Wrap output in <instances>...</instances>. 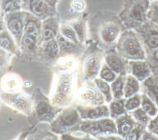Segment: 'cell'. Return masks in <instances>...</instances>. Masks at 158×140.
I'll list each match as a JSON object with an SVG mask.
<instances>
[{
	"instance_id": "obj_1",
	"label": "cell",
	"mask_w": 158,
	"mask_h": 140,
	"mask_svg": "<svg viewBox=\"0 0 158 140\" xmlns=\"http://www.w3.org/2000/svg\"><path fill=\"white\" fill-rule=\"evenodd\" d=\"M73 75L67 72L57 76V80L51 96V103L54 106L66 107L73 98Z\"/></svg>"
},
{
	"instance_id": "obj_2",
	"label": "cell",
	"mask_w": 158,
	"mask_h": 140,
	"mask_svg": "<svg viewBox=\"0 0 158 140\" xmlns=\"http://www.w3.org/2000/svg\"><path fill=\"white\" fill-rule=\"evenodd\" d=\"M80 128L83 132L96 137L117 133L116 124L110 118L85 120L80 123Z\"/></svg>"
},
{
	"instance_id": "obj_3",
	"label": "cell",
	"mask_w": 158,
	"mask_h": 140,
	"mask_svg": "<svg viewBox=\"0 0 158 140\" xmlns=\"http://www.w3.org/2000/svg\"><path fill=\"white\" fill-rule=\"evenodd\" d=\"M80 118L77 109H66L62 111L52 122V130L56 133H62V131L77 125Z\"/></svg>"
},
{
	"instance_id": "obj_4",
	"label": "cell",
	"mask_w": 158,
	"mask_h": 140,
	"mask_svg": "<svg viewBox=\"0 0 158 140\" xmlns=\"http://www.w3.org/2000/svg\"><path fill=\"white\" fill-rule=\"evenodd\" d=\"M78 99L88 106L102 105L104 102L102 94L92 84L83 86L78 91Z\"/></svg>"
},
{
	"instance_id": "obj_5",
	"label": "cell",
	"mask_w": 158,
	"mask_h": 140,
	"mask_svg": "<svg viewBox=\"0 0 158 140\" xmlns=\"http://www.w3.org/2000/svg\"><path fill=\"white\" fill-rule=\"evenodd\" d=\"M1 97L8 105L20 111L26 113H29L31 111V102L27 97L21 94L4 91L1 94Z\"/></svg>"
},
{
	"instance_id": "obj_6",
	"label": "cell",
	"mask_w": 158,
	"mask_h": 140,
	"mask_svg": "<svg viewBox=\"0 0 158 140\" xmlns=\"http://www.w3.org/2000/svg\"><path fill=\"white\" fill-rule=\"evenodd\" d=\"M80 118L86 120H94L107 117L110 115L107 106L102 105L99 106H81L77 109Z\"/></svg>"
},
{
	"instance_id": "obj_7",
	"label": "cell",
	"mask_w": 158,
	"mask_h": 140,
	"mask_svg": "<svg viewBox=\"0 0 158 140\" xmlns=\"http://www.w3.org/2000/svg\"><path fill=\"white\" fill-rule=\"evenodd\" d=\"M135 121L131 115L127 114L120 116L116 120L117 133L124 138L135 128Z\"/></svg>"
},
{
	"instance_id": "obj_8",
	"label": "cell",
	"mask_w": 158,
	"mask_h": 140,
	"mask_svg": "<svg viewBox=\"0 0 158 140\" xmlns=\"http://www.w3.org/2000/svg\"><path fill=\"white\" fill-rule=\"evenodd\" d=\"M54 109L52 105L46 101H40L35 106V113L40 120H51L54 115Z\"/></svg>"
},
{
	"instance_id": "obj_9",
	"label": "cell",
	"mask_w": 158,
	"mask_h": 140,
	"mask_svg": "<svg viewBox=\"0 0 158 140\" xmlns=\"http://www.w3.org/2000/svg\"><path fill=\"white\" fill-rule=\"evenodd\" d=\"M100 59L97 56H91L87 59L84 65V73L86 79H92L98 73L100 68Z\"/></svg>"
},
{
	"instance_id": "obj_10",
	"label": "cell",
	"mask_w": 158,
	"mask_h": 140,
	"mask_svg": "<svg viewBox=\"0 0 158 140\" xmlns=\"http://www.w3.org/2000/svg\"><path fill=\"white\" fill-rule=\"evenodd\" d=\"M123 50L128 55L135 57L143 58V50L139 43L135 38H127L123 43Z\"/></svg>"
},
{
	"instance_id": "obj_11",
	"label": "cell",
	"mask_w": 158,
	"mask_h": 140,
	"mask_svg": "<svg viewBox=\"0 0 158 140\" xmlns=\"http://www.w3.org/2000/svg\"><path fill=\"white\" fill-rule=\"evenodd\" d=\"M7 27L17 40L19 41L21 39L23 32V22L20 17L17 16L11 17L7 22Z\"/></svg>"
},
{
	"instance_id": "obj_12",
	"label": "cell",
	"mask_w": 158,
	"mask_h": 140,
	"mask_svg": "<svg viewBox=\"0 0 158 140\" xmlns=\"http://www.w3.org/2000/svg\"><path fill=\"white\" fill-rule=\"evenodd\" d=\"M2 88L5 92L15 93L20 87L19 78L14 75H8L2 80Z\"/></svg>"
},
{
	"instance_id": "obj_13",
	"label": "cell",
	"mask_w": 158,
	"mask_h": 140,
	"mask_svg": "<svg viewBox=\"0 0 158 140\" xmlns=\"http://www.w3.org/2000/svg\"><path fill=\"white\" fill-rule=\"evenodd\" d=\"M133 75L139 79H143L149 74V70L146 63L143 62H135L131 64Z\"/></svg>"
},
{
	"instance_id": "obj_14",
	"label": "cell",
	"mask_w": 158,
	"mask_h": 140,
	"mask_svg": "<svg viewBox=\"0 0 158 140\" xmlns=\"http://www.w3.org/2000/svg\"><path fill=\"white\" fill-rule=\"evenodd\" d=\"M124 99H116L112 102L109 106V112L112 118H117L125 113Z\"/></svg>"
},
{
	"instance_id": "obj_15",
	"label": "cell",
	"mask_w": 158,
	"mask_h": 140,
	"mask_svg": "<svg viewBox=\"0 0 158 140\" xmlns=\"http://www.w3.org/2000/svg\"><path fill=\"white\" fill-rule=\"evenodd\" d=\"M139 89V84L137 80L129 76L127 78L126 84L123 88V94L125 97H130L135 93H136Z\"/></svg>"
},
{
	"instance_id": "obj_16",
	"label": "cell",
	"mask_w": 158,
	"mask_h": 140,
	"mask_svg": "<svg viewBox=\"0 0 158 140\" xmlns=\"http://www.w3.org/2000/svg\"><path fill=\"white\" fill-rule=\"evenodd\" d=\"M29 6L31 11L38 17L44 15L48 10L46 4L42 1H31Z\"/></svg>"
},
{
	"instance_id": "obj_17",
	"label": "cell",
	"mask_w": 158,
	"mask_h": 140,
	"mask_svg": "<svg viewBox=\"0 0 158 140\" xmlns=\"http://www.w3.org/2000/svg\"><path fill=\"white\" fill-rule=\"evenodd\" d=\"M106 62L109 67L113 71L117 73H121L123 70V65L120 58L114 55H109L106 57Z\"/></svg>"
},
{
	"instance_id": "obj_18",
	"label": "cell",
	"mask_w": 158,
	"mask_h": 140,
	"mask_svg": "<svg viewBox=\"0 0 158 140\" xmlns=\"http://www.w3.org/2000/svg\"><path fill=\"white\" fill-rule=\"evenodd\" d=\"M145 85L147 87L149 96L158 105V83L152 79H149L146 81Z\"/></svg>"
},
{
	"instance_id": "obj_19",
	"label": "cell",
	"mask_w": 158,
	"mask_h": 140,
	"mask_svg": "<svg viewBox=\"0 0 158 140\" xmlns=\"http://www.w3.org/2000/svg\"><path fill=\"white\" fill-rule=\"evenodd\" d=\"M142 107L144 111L150 116H155L157 114L158 111L153 102L145 95L141 97Z\"/></svg>"
},
{
	"instance_id": "obj_20",
	"label": "cell",
	"mask_w": 158,
	"mask_h": 140,
	"mask_svg": "<svg viewBox=\"0 0 158 140\" xmlns=\"http://www.w3.org/2000/svg\"><path fill=\"white\" fill-rule=\"evenodd\" d=\"M60 30L62 35L65 38L72 43H76L78 42L77 36L72 27L69 25H62L60 27Z\"/></svg>"
},
{
	"instance_id": "obj_21",
	"label": "cell",
	"mask_w": 158,
	"mask_h": 140,
	"mask_svg": "<svg viewBox=\"0 0 158 140\" xmlns=\"http://www.w3.org/2000/svg\"><path fill=\"white\" fill-rule=\"evenodd\" d=\"M94 82L98 89L102 94L104 95L106 101L108 102H110L112 100V96L109 84L105 81L98 78L95 79Z\"/></svg>"
},
{
	"instance_id": "obj_22",
	"label": "cell",
	"mask_w": 158,
	"mask_h": 140,
	"mask_svg": "<svg viewBox=\"0 0 158 140\" xmlns=\"http://www.w3.org/2000/svg\"><path fill=\"white\" fill-rule=\"evenodd\" d=\"M0 47L9 51H14L15 48L10 36L6 31L0 33Z\"/></svg>"
},
{
	"instance_id": "obj_23",
	"label": "cell",
	"mask_w": 158,
	"mask_h": 140,
	"mask_svg": "<svg viewBox=\"0 0 158 140\" xmlns=\"http://www.w3.org/2000/svg\"><path fill=\"white\" fill-rule=\"evenodd\" d=\"M59 46L57 41L53 39L49 40L44 46V52L47 56L50 58H54L58 54Z\"/></svg>"
},
{
	"instance_id": "obj_24",
	"label": "cell",
	"mask_w": 158,
	"mask_h": 140,
	"mask_svg": "<svg viewBox=\"0 0 158 140\" xmlns=\"http://www.w3.org/2000/svg\"><path fill=\"white\" fill-rule=\"evenodd\" d=\"M131 114L134 118L138 122V124L141 125H146L150 120V118L148 117V115L141 108H138L133 111Z\"/></svg>"
},
{
	"instance_id": "obj_25",
	"label": "cell",
	"mask_w": 158,
	"mask_h": 140,
	"mask_svg": "<svg viewBox=\"0 0 158 140\" xmlns=\"http://www.w3.org/2000/svg\"><path fill=\"white\" fill-rule=\"evenodd\" d=\"M117 30L113 27H106L101 31V37L106 42H112L116 38Z\"/></svg>"
},
{
	"instance_id": "obj_26",
	"label": "cell",
	"mask_w": 158,
	"mask_h": 140,
	"mask_svg": "<svg viewBox=\"0 0 158 140\" xmlns=\"http://www.w3.org/2000/svg\"><path fill=\"white\" fill-rule=\"evenodd\" d=\"M112 90L115 99H120L123 95V84L121 77L117 78L111 85Z\"/></svg>"
},
{
	"instance_id": "obj_27",
	"label": "cell",
	"mask_w": 158,
	"mask_h": 140,
	"mask_svg": "<svg viewBox=\"0 0 158 140\" xmlns=\"http://www.w3.org/2000/svg\"><path fill=\"white\" fill-rule=\"evenodd\" d=\"M144 126L140 124H138L128 134H127L124 140H139L143 133Z\"/></svg>"
},
{
	"instance_id": "obj_28",
	"label": "cell",
	"mask_w": 158,
	"mask_h": 140,
	"mask_svg": "<svg viewBox=\"0 0 158 140\" xmlns=\"http://www.w3.org/2000/svg\"><path fill=\"white\" fill-rule=\"evenodd\" d=\"M144 12L145 9L144 7L139 4H136L131 9L130 14L133 19L142 21L144 19Z\"/></svg>"
},
{
	"instance_id": "obj_29",
	"label": "cell",
	"mask_w": 158,
	"mask_h": 140,
	"mask_svg": "<svg viewBox=\"0 0 158 140\" xmlns=\"http://www.w3.org/2000/svg\"><path fill=\"white\" fill-rule=\"evenodd\" d=\"M25 35L37 37L39 34L40 29L37 23L32 20L27 22L24 28Z\"/></svg>"
},
{
	"instance_id": "obj_30",
	"label": "cell",
	"mask_w": 158,
	"mask_h": 140,
	"mask_svg": "<svg viewBox=\"0 0 158 140\" xmlns=\"http://www.w3.org/2000/svg\"><path fill=\"white\" fill-rule=\"evenodd\" d=\"M72 28H73L77 38L83 39L86 35V27L85 24L82 21H77L72 24Z\"/></svg>"
},
{
	"instance_id": "obj_31",
	"label": "cell",
	"mask_w": 158,
	"mask_h": 140,
	"mask_svg": "<svg viewBox=\"0 0 158 140\" xmlns=\"http://www.w3.org/2000/svg\"><path fill=\"white\" fill-rule=\"evenodd\" d=\"M77 62L76 60L73 58L67 57L61 59L59 61V66L60 67L65 71L71 70L76 67Z\"/></svg>"
},
{
	"instance_id": "obj_32",
	"label": "cell",
	"mask_w": 158,
	"mask_h": 140,
	"mask_svg": "<svg viewBox=\"0 0 158 140\" xmlns=\"http://www.w3.org/2000/svg\"><path fill=\"white\" fill-rule=\"evenodd\" d=\"M43 36L46 40L53 39V38L56 35V30L54 27V25H44L43 28Z\"/></svg>"
},
{
	"instance_id": "obj_33",
	"label": "cell",
	"mask_w": 158,
	"mask_h": 140,
	"mask_svg": "<svg viewBox=\"0 0 158 140\" xmlns=\"http://www.w3.org/2000/svg\"><path fill=\"white\" fill-rule=\"evenodd\" d=\"M141 98L139 95L136 94L134 96L130 97L125 103V107L128 110H133L139 107L140 104Z\"/></svg>"
},
{
	"instance_id": "obj_34",
	"label": "cell",
	"mask_w": 158,
	"mask_h": 140,
	"mask_svg": "<svg viewBox=\"0 0 158 140\" xmlns=\"http://www.w3.org/2000/svg\"><path fill=\"white\" fill-rule=\"evenodd\" d=\"M36 43V37L25 35L22 38V45L27 49H28V50L33 49L35 47Z\"/></svg>"
},
{
	"instance_id": "obj_35",
	"label": "cell",
	"mask_w": 158,
	"mask_h": 140,
	"mask_svg": "<svg viewBox=\"0 0 158 140\" xmlns=\"http://www.w3.org/2000/svg\"><path fill=\"white\" fill-rule=\"evenodd\" d=\"M101 77L105 81H112L115 78V74L111 69L107 66H104L101 72Z\"/></svg>"
},
{
	"instance_id": "obj_36",
	"label": "cell",
	"mask_w": 158,
	"mask_h": 140,
	"mask_svg": "<svg viewBox=\"0 0 158 140\" xmlns=\"http://www.w3.org/2000/svg\"><path fill=\"white\" fill-rule=\"evenodd\" d=\"M148 127L150 133L158 136V113L157 116L149 121Z\"/></svg>"
},
{
	"instance_id": "obj_37",
	"label": "cell",
	"mask_w": 158,
	"mask_h": 140,
	"mask_svg": "<svg viewBox=\"0 0 158 140\" xmlns=\"http://www.w3.org/2000/svg\"><path fill=\"white\" fill-rule=\"evenodd\" d=\"M86 4L83 1L75 0L72 1L70 3L71 8L76 12H81L85 8Z\"/></svg>"
},
{
	"instance_id": "obj_38",
	"label": "cell",
	"mask_w": 158,
	"mask_h": 140,
	"mask_svg": "<svg viewBox=\"0 0 158 140\" xmlns=\"http://www.w3.org/2000/svg\"><path fill=\"white\" fill-rule=\"evenodd\" d=\"M148 44L151 47H158V34L154 33L151 35L148 39Z\"/></svg>"
},
{
	"instance_id": "obj_39",
	"label": "cell",
	"mask_w": 158,
	"mask_h": 140,
	"mask_svg": "<svg viewBox=\"0 0 158 140\" xmlns=\"http://www.w3.org/2000/svg\"><path fill=\"white\" fill-rule=\"evenodd\" d=\"M8 59V54L6 51L0 47V70L6 64Z\"/></svg>"
},
{
	"instance_id": "obj_40",
	"label": "cell",
	"mask_w": 158,
	"mask_h": 140,
	"mask_svg": "<svg viewBox=\"0 0 158 140\" xmlns=\"http://www.w3.org/2000/svg\"><path fill=\"white\" fill-rule=\"evenodd\" d=\"M19 7V3L15 1H7L5 4L4 9L6 12L11 11L16 9Z\"/></svg>"
},
{
	"instance_id": "obj_41",
	"label": "cell",
	"mask_w": 158,
	"mask_h": 140,
	"mask_svg": "<svg viewBox=\"0 0 158 140\" xmlns=\"http://www.w3.org/2000/svg\"><path fill=\"white\" fill-rule=\"evenodd\" d=\"M62 139L63 140H96L93 138H91L88 136L86 137H82V138H78V137H75L69 134H64L62 136Z\"/></svg>"
},
{
	"instance_id": "obj_42",
	"label": "cell",
	"mask_w": 158,
	"mask_h": 140,
	"mask_svg": "<svg viewBox=\"0 0 158 140\" xmlns=\"http://www.w3.org/2000/svg\"><path fill=\"white\" fill-rule=\"evenodd\" d=\"M139 140H158V136L150 132L145 131L142 134Z\"/></svg>"
},
{
	"instance_id": "obj_43",
	"label": "cell",
	"mask_w": 158,
	"mask_h": 140,
	"mask_svg": "<svg viewBox=\"0 0 158 140\" xmlns=\"http://www.w3.org/2000/svg\"><path fill=\"white\" fill-rule=\"evenodd\" d=\"M97 138H98V140H124L120 136H112V135L99 136V137H97Z\"/></svg>"
},
{
	"instance_id": "obj_44",
	"label": "cell",
	"mask_w": 158,
	"mask_h": 140,
	"mask_svg": "<svg viewBox=\"0 0 158 140\" xmlns=\"http://www.w3.org/2000/svg\"><path fill=\"white\" fill-rule=\"evenodd\" d=\"M152 20L158 23V7H155L151 13Z\"/></svg>"
},
{
	"instance_id": "obj_45",
	"label": "cell",
	"mask_w": 158,
	"mask_h": 140,
	"mask_svg": "<svg viewBox=\"0 0 158 140\" xmlns=\"http://www.w3.org/2000/svg\"><path fill=\"white\" fill-rule=\"evenodd\" d=\"M43 140H57V139H56V138H44V139H43Z\"/></svg>"
},
{
	"instance_id": "obj_46",
	"label": "cell",
	"mask_w": 158,
	"mask_h": 140,
	"mask_svg": "<svg viewBox=\"0 0 158 140\" xmlns=\"http://www.w3.org/2000/svg\"><path fill=\"white\" fill-rule=\"evenodd\" d=\"M155 57L158 60V49L156 51V52H155Z\"/></svg>"
},
{
	"instance_id": "obj_47",
	"label": "cell",
	"mask_w": 158,
	"mask_h": 140,
	"mask_svg": "<svg viewBox=\"0 0 158 140\" xmlns=\"http://www.w3.org/2000/svg\"><path fill=\"white\" fill-rule=\"evenodd\" d=\"M2 30V22L0 20V31Z\"/></svg>"
}]
</instances>
